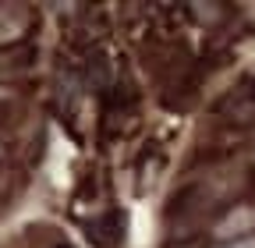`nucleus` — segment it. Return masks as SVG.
<instances>
[{
	"label": "nucleus",
	"mask_w": 255,
	"mask_h": 248,
	"mask_svg": "<svg viewBox=\"0 0 255 248\" xmlns=\"http://www.w3.org/2000/svg\"><path fill=\"white\" fill-rule=\"evenodd\" d=\"M220 248H255V234H245V238H231V241H223Z\"/></svg>",
	"instance_id": "1"
}]
</instances>
